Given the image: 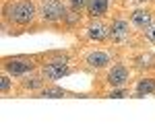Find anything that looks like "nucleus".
Here are the masks:
<instances>
[{
    "label": "nucleus",
    "mask_w": 155,
    "mask_h": 138,
    "mask_svg": "<svg viewBox=\"0 0 155 138\" xmlns=\"http://www.w3.org/2000/svg\"><path fill=\"white\" fill-rule=\"evenodd\" d=\"M6 14H8V19L12 23L27 25V23H31L33 17H35V6L31 2H27V0H21V2H15L12 6H8Z\"/></svg>",
    "instance_id": "1"
},
{
    "label": "nucleus",
    "mask_w": 155,
    "mask_h": 138,
    "mask_svg": "<svg viewBox=\"0 0 155 138\" xmlns=\"http://www.w3.org/2000/svg\"><path fill=\"white\" fill-rule=\"evenodd\" d=\"M68 72V66H66V58H56L48 62L44 66V76L50 79V81H56V79H62L64 74Z\"/></svg>",
    "instance_id": "2"
},
{
    "label": "nucleus",
    "mask_w": 155,
    "mask_h": 138,
    "mask_svg": "<svg viewBox=\"0 0 155 138\" xmlns=\"http://www.w3.org/2000/svg\"><path fill=\"white\" fill-rule=\"evenodd\" d=\"M41 17H44V21H50V23L64 19V6H62V2H58V0H48L41 6Z\"/></svg>",
    "instance_id": "3"
},
{
    "label": "nucleus",
    "mask_w": 155,
    "mask_h": 138,
    "mask_svg": "<svg viewBox=\"0 0 155 138\" xmlns=\"http://www.w3.org/2000/svg\"><path fill=\"white\" fill-rule=\"evenodd\" d=\"M4 68L8 70L11 74H25L33 68V62L27 60V58H11L4 62Z\"/></svg>",
    "instance_id": "4"
},
{
    "label": "nucleus",
    "mask_w": 155,
    "mask_h": 138,
    "mask_svg": "<svg viewBox=\"0 0 155 138\" xmlns=\"http://www.w3.org/2000/svg\"><path fill=\"white\" fill-rule=\"evenodd\" d=\"M106 79L112 87H124L128 82V70L124 68V66H114V68L107 72Z\"/></svg>",
    "instance_id": "5"
},
{
    "label": "nucleus",
    "mask_w": 155,
    "mask_h": 138,
    "mask_svg": "<svg viewBox=\"0 0 155 138\" xmlns=\"http://www.w3.org/2000/svg\"><path fill=\"white\" fill-rule=\"evenodd\" d=\"M87 11L89 14L95 19V17H104L107 11V0H87Z\"/></svg>",
    "instance_id": "6"
},
{
    "label": "nucleus",
    "mask_w": 155,
    "mask_h": 138,
    "mask_svg": "<svg viewBox=\"0 0 155 138\" xmlns=\"http://www.w3.org/2000/svg\"><path fill=\"white\" fill-rule=\"evenodd\" d=\"M112 39H126L128 37V23L126 21H114L110 27Z\"/></svg>",
    "instance_id": "7"
},
{
    "label": "nucleus",
    "mask_w": 155,
    "mask_h": 138,
    "mask_svg": "<svg viewBox=\"0 0 155 138\" xmlns=\"http://www.w3.org/2000/svg\"><path fill=\"white\" fill-rule=\"evenodd\" d=\"M87 64L93 66V68H101V66L110 64V56H107L106 52H91L87 56Z\"/></svg>",
    "instance_id": "8"
},
{
    "label": "nucleus",
    "mask_w": 155,
    "mask_h": 138,
    "mask_svg": "<svg viewBox=\"0 0 155 138\" xmlns=\"http://www.w3.org/2000/svg\"><path fill=\"white\" fill-rule=\"evenodd\" d=\"M130 19L139 29H147V27L151 25V12L149 11H134Z\"/></svg>",
    "instance_id": "9"
},
{
    "label": "nucleus",
    "mask_w": 155,
    "mask_h": 138,
    "mask_svg": "<svg viewBox=\"0 0 155 138\" xmlns=\"http://www.w3.org/2000/svg\"><path fill=\"white\" fill-rule=\"evenodd\" d=\"M87 31H89V37H91V39H97V41L106 39L107 35H110V31H107V29H106V27H104L101 23H93V25H89V29H87Z\"/></svg>",
    "instance_id": "10"
},
{
    "label": "nucleus",
    "mask_w": 155,
    "mask_h": 138,
    "mask_svg": "<svg viewBox=\"0 0 155 138\" xmlns=\"http://www.w3.org/2000/svg\"><path fill=\"white\" fill-rule=\"evenodd\" d=\"M155 91V81L153 79H143V81L137 85V97H143L147 93H153Z\"/></svg>",
    "instance_id": "11"
},
{
    "label": "nucleus",
    "mask_w": 155,
    "mask_h": 138,
    "mask_svg": "<svg viewBox=\"0 0 155 138\" xmlns=\"http://www.w3.org/2000/svg\"><path fill=\"white\" fill-rule=\"evenodd\" d=\"M64 95H66V91L60 87H50V89L41 91V97H64Z\"/></svg>",
    "instance_id": "12"
},
{
    "label": "nucleus",
    "mask_w": 155,
    "mask_h": 138,
    "mask_svg": "<svg viewBox=\"0 0 155 138\" xmlns=\"http://www.w3.org/2000/svg\"><path fill=\"white\" fill-rule=\"evenodd\" d=\"M145 37H147L149 41H155V25H149V27L145 29Z\"/></svg>",
    "instance_id": "13"
},
{
    "label": "nucleus",
    "mask_w": 155,
    "mask_h": 138,
    "mask_svg": "<svg viewBox=\"0 0 155 138\" xmlns=\"http://www.w3.org/2000/svg\"><path fill=\"white\" fill-rule=\"evenodd\" d=\"M25 87H27V89H37V87H41V81H39V79H31V81H25Z\"/></svg>",
    "instance_id": "14"
},
{
    "label": "nucleus",
    "mask_w": 155,
    "mask_h": 138,
    "mask_svg": "<svg viewBox=\"0 0 155 138\" xmlns=\"http://www.w3.org/2000/svg\"><path fill=\"white\" fill-rule=\"evenodd\" d=\"M0 87H2V91H4V93L11 89V81H8V76H2V79H0Z\"/></svg>",
    "instance_id": "15"
},
{
    "label": "nucleus",
    "mask_w": 155,
    "mask_h": 138,
    "mask_svg": "<svg viewBox=\"0 0 155 138\" xmlns=\"http://www.w3.org/2000/svg\"><path fill=\"white\" fill-rule=\"evenodd\" d=\"M71 4H72V8H74V11H79L81 6L87 4V0H71Z\"/></svg>",
    "instance_id": "16"
},
{
    "label": "nucleus",
    "mask_w": 155,
    "mask_h": 138,
    "mask_svg": "<svg viewBox=\"0 0 155 138\" xmlns=\"http://www.w3.org/2000/svg\"><path fill=\"white\" fill-rule=\"evenodd\" d=\"M126 95H128V93L124 91V89H122V91H114V93H110V97H116V99H118V97H126Z\"/></svg>",
    "instance_id": "17"
}]
</instances>
